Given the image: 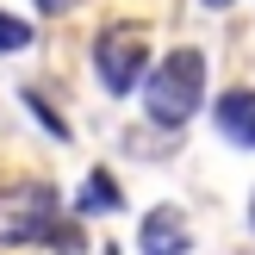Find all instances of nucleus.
Masks as SVG:
<instances>
[{"label": "nucleus", "instance_id": "obj_6", "mask_svg": "<svg viewBox=\"0 0 255 255\" xmlns=\"http://www.w3.org/2000/svg\"><path fill=\"white\" fill-rule=\"evenodd\" d=\"M119 206H125V187L112 181L106 168H100V174H87V187L75 193V212H119Z\"/></svg>", "mask_w": 255, "mask_h": 255}, {"label": "nucleus", "instance_id": "obj_8", "mask_svg": "<svg viewBox=\"0 0 255 255\" xmlns=\"http://www.w3.org/2000/svg\"><path fill=\"white\" fill-rule=\"evenodd\" d=\"M19 100H25V106H31V112H37V119H44V131H50V137H69V125H62V119H56V112H50V106H44V94H31V87H25V94H19Z\"/></svg>", "mask_w": 255, "mask_h": 255}, {"label": "nucleus", "instance_id": "obj_7", "mask_svg": "<svg viewBox=\"0 0 255 255\" xmlns=\"http://www.w3.org/2000/svg\"><path fill=\"white\" fill-rule=\"evenodd\" d=\"M25 44H31V25L12 19V12H0V56H12V50H25Z\"/></svg>", "mask_w": 255, "mask_h": 255}, {"label": "nucleus", "instance_id": "obj_11", "mask_svg": "<svg viewBox=\"0 0 255 255\" xmlns=\"http://www.w3.org/2000/svg\"><path fill=\"white\" fill-rule=\"evenodd\" d=\"M249 231H255V199H249Z\"/></svg>", "mask_w": 255, "mask_h": 255}, {"label": "nucleus", "instance_id": "obj_2", "mask_svg": "<svg viewBox=\"0 0 255 255\" xmlns=\"http://www.w3.org/2000/svg\"><path fill=\"white\" fill-rule=\"evenodd\" d=\"M206 100V56L199 50H168V62L143 75V106L162 131H181Z\"/></svg>", "mask_w": 255, "mask_h": 255}, {"label": "nucleus", "instance_id": "obj_10", "mask_svg": "<svg viewBox=\"0 0 255 255\" xmlns=\"http://www.w3.org/2000/svg\"><path fill=\"white\" fill-rule=\"evenodd\" d=\"M206 6H237V0H206Z\"/></svg>", "mask_w": 255, "mask_h": 255}, {"label": "nucleus", "instance_id": "obj_5", "mask_svg": "<svg viewBox=\"0 0 255 255\" xmlns=\"http://www.w3.org/2000/svg\"><path fill=\"white\" fill-rule=\"evenodd\" d=\"M187 249H193V237H187L181 212L156 206V212L143 218V255H187Z\"/></svg>", "mask_w": 255, "mask_h": 255}, {"label": "nucleus", "instance_id": "obj_1", "mask_svg": "<svg viewBox=\"0 0 255 255\" xmlns=\"http://www.w3.org/2000/svg\"><path fill=\"white\" fill-rule=\"evenodd\" d=\"M0 243H25V249L44 243V249H56V255H81L87 237H81V224L62 218L56 187L25 181V187H6V193H0Z\"/></svg>", "mask_w": 255, "mask_h": 255}, {"label": "nucleus", "instance_id": "obj_9", "mask_svg": "<svg viewBox=\"0 0 255 255\" xmlns=\"http://www.w3.org/2000/svg\"><path fill=\"white\" fill-rule=\"evenodd\" d=\"M100 255H125V249H119V243H106V249H100Z\"/></svg>", "mask_w": 255, "mask_h": 255}, {"label": "nucleus", "instance_id": "obj_4", "mask_svg": "<svg viewBox=\"0 0 255 255\" xmlns=\"http://www.w3.org/2000/svg\"><path fill=\"white\" fill-rule=\"evenodd\" d=\"M212 125H218V137H224V143L255 149V87H231V94H218V112H212Z\"/></svg>", "mask_w": 255, "mask_h": 255}, {"label": "nucleus", "instance_id": "obj_3", "mask_svg": "<svg viewBox=\"0 0 255 255\" xmlns=\"http://www.w3.org/2000/svg\"><path fill=\"white\" fill-rule=\"evenodd\" d=\"M94 69H100V87L106 94H131L137 81H143L149 69V44L137 25H106V31L94 37Z\"/></svg>", "mask_w": 255, "mask_h": 255}]
</instances>
